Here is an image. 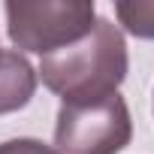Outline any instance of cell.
Listing matches in <instances>:
<instances>
[{"label":"cell","mask_w":154,"mask_h":154,"mask_svg":"<svg viewBox=\"0 0 154 154\" xmlns=\"http://www.w3.org/2000/svg\"><path fill=\"white\" fill-rule=\"evenodd\" d=\"M127 42L115 21L97 18L94 30L39 60L36 79L60 97V103H94L118 94L127 79Z\"/></svg>","instance_id":"6da1fadb"},{"label":"cell","mask_w":154,"mask_h":154,"mask_svg":"<svg viewBox=\"0 0 154 154\" xmlns=\"http://www.w3.org/2000/svg\"><path fill=\"white\" fill-rule=\"evenodd\" d=\"M3 12L15 51L42 57L75 45L97 24V6L91 0H9Z\"/></svg>","instance_id":"7a4b0ae2"},{"label":"cell","mask_w":154,"mask_h":154,"mask_svg":"<svg viewBox=\"0 0 154 154\" xmlns=\"http://www.w3.org/2000/svg\"><path fill=\"white\" fill-rule=\"evenodd\" d=\"M133 139L130 109L121 94L94 103H60L54 154H121Z\"/></svg>","instance_id":"3957f363"},{"label":"cell","mask_w":154,"mask_h":154,"mask_svg":"<svg viewBox=\"0 0 154 154\" xmlns=\"http://www.w3.org/2000/svg\"><path fill=\"white\" fill-rule=\"evenodd\" d=\"M36 91V69L15 48H0V115L24 109Z\"/></svg>","instance_id":"277c9868"},{"label":"cell","mask_w":154,"mask_h":154,"mask_svg":"<svg viewBox=\"0 0 154 154\" xmlns=\"http://www.w3.org/2000/svg\"><path fill=\"white\" fill-rule=\"evenodd\" d=\"M115 15L127 33L139 39H154V0H118Z\"/></svg>","instance_id":"5b68a950"},{"label":"cell","mask_w":154,"mask_h":154,"mask_svg":"<svg viewBox=\"0 0 154 154\" xmlns=\"http://www.w3.org/2000/svg\"><path fill=\"white\" fill-rule=\"evenodd\" d=\"M0 154H54V148L39 139H9L0 145Z\"/></svg>","instance_id":"8992f818"}]
</instances>
